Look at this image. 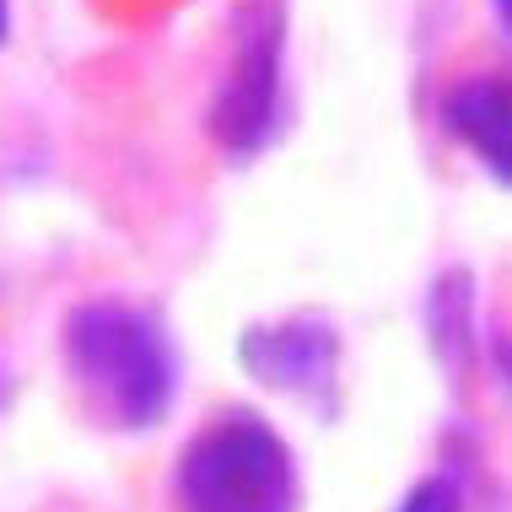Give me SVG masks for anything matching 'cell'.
<instances>
[{"label": "cell", "instance_id": "obj_1", "mask_svg": "<svg viewBox=\"0 0 512 512\" xmlns=\"http://www.w3.org/2000/svg\"><path fill=\"white\" fill-rule=\"evenodd\" d=\"M65 372L98 421L119 432L157 426L178 399V351L162 318L124 297H87L65 313Z\"/></svg>", "mask_w": 512, "mask_h": 512}, {"label": "cell", "instance_id": "obj_2", "mask_svg": "<svg viewBox=\"0 0 512 512\" xmlns=\"http://www.w3.org/2000/svg\"><path fill=\"white\" fill-rule=\"evenodd\" d=\"M178 507L184 512H297V464L270 421L227 410L178 453Z\"/></svg>", "mask_w": 512, "mask_h": 512}, {"label": "cell", "instance_id": "obj_3", "mask_svg": "<svg viewBox=\"0 0 512 512\" xmlns=\"http://www.w3.org/2000/svg\"><path fill=\"white\" fill-rule=\"evenodd\" d=\"M281 44V6L254 0L238 17L232 65L211 98V135L227 151H254L270 141L275 119H281Z\"/></svg>", "mask_w": 512, "mask_h": 512}, {"label": "cell", "instance_id": "obj_4", "mask_svg": "<svg viewBox=\"0 0 512 512\" xmlns=\"http://www.w3.org/2000/svg\"><path fill=\"white\" fill-rule=\"evenodd\" d=\"M243 372L275 394L329 399L340 372V335L329 318H281V324H254L238 340Z\"/></svg>", "mask_w": 512, "mask_h": 512}, {"label": "cell", "instance_id": "obj_5", "mask_svg": "<svg viewBox=\"0 0 512 512\" xmlns=\"http://www.w3.org/2000/svg\"><path fill=\"white\" fill-rule=\"evenodd\" d=\"M442 124L453 141L475 151V162L496 184L512 189V81L507 76H469L442 98Z\"/></svg>", "mask_w": 512, "mask_h": 512}, {"label": "cell", "instance_id": "obj_6", "mask_svg": "<svg viewBox=\"0 0 512 512\" xmlns=\"http://www.w3.org/2000/svg\"><path fill=\"white\" fill-rule=\"evenodd\" d=\"M426 329H432V345L442 351V362H464L469 340H475V292H469V275L448 270L426 297Z\"/></svg>", "mask_w": 512, "mask_h": 512}, {"label": "cell", "instance_id": "obj_7", "mask_svg": "<svg viewBox=\"0 0 512 512\" xmlns=\"http://www.w3.org/2000/svg\"><path fill=\"white\" fill-rule=\"evenodd\" d=\"M399 512H464V496H459V486H453L448 475H432L399 502Z\"/></svg>", "mask_w": 512, "mask_h": 512}, {"label": "cell", "instance_id": "obj_8", "mask_svg": "<svg viewBox=\"0 0 512 512\" xmlns=\"http://www.w3.org/2000/svg\"><path fill=\"white\" fill-rule=\"evenodd\" d=\"M496 367H502V383L512 389V340H507V335L496 340Z\"/></svg>", "mask_w": 512, "mask_h": 512}, {"label": "cell", "instance_id": "obj_9", "mask_svg": "<svg viewBox=\"0 0 512 512\" xmlns=\"http://www.w3.org/2000/svg\"><path fill=\"white\" fill-rule=\"evenodd\" d=\"M491 6H496V22H502V33L512 38V0H491Z\"/></svg>", "mask_w": 512, "mask_h": 512}, {"label": "cell", "instance_id": "obj_10", "mask_svg": "<svg viewBox=\"0 0 512 512\" xmlns=\"http://www.w3.org/2000/svg\"><path fill=\"white\" fill-rule=\"evenodd\" d=\"M11 38V0H0V44Z\"/></svg>", "mask_w": 512, "mask_h": 512}, {"label": "cell", "instance_id": "obj_11", "mask_svg": "<svg viewBox=\"0 0 512 512\" xmlns=\"http://www.w3.org/2000/svg\"><path fill=\"white\" fill-rule=\"evenodd\" d=\"M0 405H6V378H0Z\"/></svg>", "mask_w": 512, "mask_h": 512}]
</instances>
